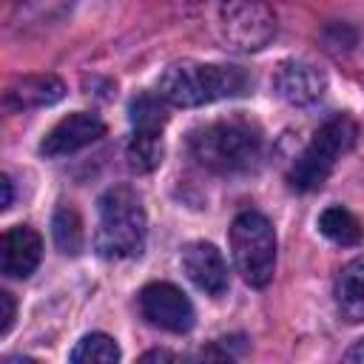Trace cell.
Returning a JSON list of instances; mask_svg holds the SVG:
<instances>
[{"label": "cell", "mask_w": 364, "mask_h": 364, "mask_svg": "<svg viewBox=\"0 0 364 364\" xmlns=\"http://www.w3.org/2000/svg\"><path fill=\"white\" fill-rule=\"evenodd\" d=\"M74 6V0H20V9L37 20H54L63 17L68 9Z\"/></svg>", "instance_id": "cell-19"}, {"label": "cell", "mask_w": 364, "mask_h": 364, "mask_svg": "<svg viewBox=\"0 0 364 364\" xmlns=\"http://www.w3.org/2000/svg\"><path fill=\"white\" fill-rule=\"evenodd\" d=\"M233 264L250 287H267L276 270V230L259 210H245L230 225Z\"/></svg>", "instance_id": "cell-5"}, {"label": "cell", "mask_w": 364, "mask_h": 364, "mask_svg": "<svg viewBox=\"0 0 364 364\" xmlns=\"http://www.w3.org/2000/svg\"><path fill=\"white\" fill-rule=\"evenodd\" d=\"M142 361H176L173 353H165V350H151L142 355Z\"/></svg>", "instance_id": "cell-23"}, {"label": "cell", "mask_w": 364, "mask_h": 364, "mask_svg": "<svg viewBox=\"0 0 364 364\" xmlns=\"http://www.w3.org/2000/svg\"><path fill=\"white\" fill-rule=\"evenodd\" d=\"M273 88L290 105H313L327 88V77L310 63L284 60L273 74Z\"/></svg>", "instance_id": "cell-9"}, {"label": "cell", "mask_w": 364, "mask_h": 364, "mask_svg": "<svg viewBox=\"0 0 364 364\" xmlns=\"http://www.w3.org/2000/svg\"><path fill=\"white\" fill-rule=\"evenodd\" d=\"M165 100L156 94V97H151V94H139L134 102H131V108H128V117H131V125H134V131H162L165 128V122H168V114H165V105H162Z\"/></svg>", "instance_id": "cell-18"}, {"label": "cell", "mask_w": 364, "mask_h": 364, "mask_svg": "<svg viewBox=\"0 0 364 364\" xmlns=\"http://www.w3.org/2000/svg\"><path fill=\"white\" fill-rule=\"evenodd\" d=\"M43 259V239L34 228L17 225L3 233L0 242V270L9 279H28Z\"/></svg>", "instance_id": "cell-11"}, {"label": "cell", "mask_w": 364, "mask_h": 364, "mask_svg": "<svg viewBox=\"0 0 364 364\" xmlns=\"http://www.w3.org/2000/svg\"><path fill=\"white\" fill-rule=\"evenodd\" d=\"M182 270L191 284L208 296H222L228 290V264L210 242H191L182 250Z\"/></svg>", "instance_id": "cell-10"}, {"label": "cell", "mask_w": 364, "mask_h": 364, "mask_svg": "<svg viewBox=\"0 0 364 364\" xmlns=\"http://www.w3.org/2000/svg\"><path fill=\"white\" fill-rule=\"evenodd\" d=\"M165 156V148H162V131H134L128 145H125V159H128V168L136 171V173H151L159 168Z\"/></svg>", "instance_id": "cell-14"}, {"label": "cell", "mask_w": 364, "mask_h": 364, "mask_svg": "<svg viewBox=\"0 0 364 364\" xmlns=\"http://www.w3.org/2000/svg\"><path fill=\"white\" fill-rule=\"evenodd\" d=\"M355 122L344 114L327 119L316 134L313 139L307 142V148L296 156L293 168H290V185L301 193H310V191H318L327 176L333 173L336 162L353 148L355 142Z\"/></svg>", "instance_id": "cell-4"}, {"label": "cell", "mask_w": 364, "mask_h": 364, "mask_svg": "<svg viewBox=\"0 0 364 364\" xmlns=\"http://www.w3.org/2000/svg\"><path fill=\"white\" fill-rule=\"evenodd\" d=\"M0 188H3V202H0V208L6 210V208H11V199H14V191H11V179H9V176H0Z\"/></svg>", "instance_id": "cell-22"}, {"label": "cell", "mask_w": 364, "mask_h": 364, "mask_svg": "<svg viewBox=\"0 0 364 364\" xmlns=\"http://www.w3.org/2000/svg\"><path fill=\"white\" fill-rule=\"evenodd\" d=\"M318 230H321V236H327L330 242H336V245H341V247H353V245H358L361 236H364L361 222H358L347 208H341V205H333V208L321 210V216H318Z\"/></svg>", "instance_id": "cell-15"}, {"label": "cell", "mask_w": 364, "mask_h": 364, "mask_svg": "<svg viewBox=\"0 0 364 364\" xmlns=\"http://www.w3.org/2000/svg\"><path fill=\"white\" fill-rule=\"evenodd\" d=\"M336 307L344 321L361 324L364 321V256L347 262L336 276Z\"/></svg>", "instance_id": "cell-13"}, {"label": "cell", "mask_w": 364, "mask_h": 364, "mask_svg": "<svg viewBox=\"0 0 364 364\" xmlns=\"http://www.w3.org/2000/svg\"><path fill=\"white\" fill-rule=\"evenodd\" d=\"M51 233H54V245L60 247V253L65 256H77L82 250V219L71 205H60L54 210L51 219Z\"/></svg>", "instance_id": "cell-16"}, {"label": "cell", "mask_w": 364, "mask_h": 364, "mask_svg": "<svg viewBox=\"0 0 364 364\" xmlns=\"http://www.w3.org/2000/svg\"><path fill=\"white\" fill-rule=\"evenodd\" d=\"M247 88L250 77L239 65H216L196 60L171 63L156 82V94L176 108H199L216 100L242 97L247 94Z\"/></svg>", "instance_id": "cell-1"}, {"label": "cell", "mask_w": 364, "mask_h": 364, "mask_svg": "<svg viewBox=\"0 0 364 364\" xmlns=\"http://www.w3.org/2000/svg\"><path fill=\"white\" fill-rule=\"evenodd\" d=\"M219 40L233 51H259L276 34V14L262 0H219L216 6Z\"/></svg>", "instance_id": "cell-6"}, {"label": "cell", "mask_w": 364, "mask_h": 364, "mask_svg": "<svg viewBox=\"0 0 364 364\" xmlns=\"http://www.w3.org/2000/svg\"><path fill=\"white\" fill-rule=\"evenodd\" d=\"M191 156L216 173H242L262 159V134L247 119H216L199 125L188 139Z\"/></svg>", "instance_id": "cell-2"}, {"label": "cell", "mask_w": 364, "mask_h": 364, "mask_svg": "<svg viewBox=\"0 0 364 364\" xmlns=\"http://www.w3.org/2000/svg\"><path fill=\"white\" fill-rule=\"evenodd\" d=\"M105 134V122L97 114L88 111H74L68 117H63L40 142V154L48 159H60L68 154L82 151L85 145L97 142Z\"/></svg>", "instance_id": "cell-8"}, {"label": "cell", "mask_w": 364, "mask_h": 364, "mask_svg": "<svg viewBox=\"0 0 364 364\" xmlns=\"http://www.w3.org/2000/svg\"><path fill=\"white\" fill-rule=\"evenodd\" d=\"M148 219L139 196L119 185L100 196V225L94 233V247L102 259H134L145 247Z\"/></svg>", "instance_id": "cell-3"}, {"label": "cell", "mask_w": 364, "mask_h": 364, "mask_svg": "<svg viewBox=\"0 0 364 364\" xmlns=\"http://www.w3.org/2000/svg\"><path fill=\"white\" fill-rule=\"evenodd\" d=\"M139 310L142 316L159 327V330H168V333H188L196 321V313H193V304L191 299L171 282H151L139 290Z\"/></svg>", "instance_id": "cell-7"}, {"label": "cell", "mask_w": 364, "mask_h": 364, "mask_svg": "<svg viewBox=\"0 0 364 364\" xmlns=\"http://www.w3.org/2000/svg\"><path fill=\"white\" fill-rule=\"evenodd\" d=\"M344 361H355V364H364V338H358L347 353H344Z\"/></svg>", "instance_id": "cell-21"}, {"label": "cell", "mask_w": 364, "mask_h": 364, "mask_svg": "<svg viewBox=\"0 0 364 364\" xmlns=\"http://www.w3.org/2000/svg\"><path fill=\"white\" fill-rule=\"evenodd\" d=\"M11 321H14V296L9 290H0V336L11 330Z\"/></svg>", "instance_id": "cell-20"}, {"label": "cell", "mask_w": 364, "mask_h": 364, "mask_svg": "<svg viewBox=\"0 0 364 364\" xmlns=\"http://www.w3.org/2000/svg\"><path fill=\"white\" fill-rule=\"evenodd\" d=\"M71 361L74 364H114L119 361V347L105 333H88L71 350Z\"/></svg>", "instance_id": "cell-17"}, {"label": "cell", "mask_w": 364, "mask_h": 364, "mask_svg": "<svg viewBox=\"0 0 364 364\" xmlns=\"http://www.w3.org/2000/svg\"><path fill=\"white\" fill-rule=\"evenodd\" d=\"M65 97V85L54 74H28L9 85L6 91V108L9 111H28V108H46Z\"/></svg>", "instance_id": "cell-12"}]
</instances>
